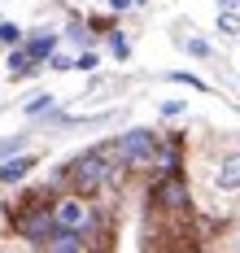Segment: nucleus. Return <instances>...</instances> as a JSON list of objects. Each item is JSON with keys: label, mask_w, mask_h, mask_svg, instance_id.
<instances>
[{"label": "nucleus", "mask_w": 240, "mask_h": 253, "mask_svg": "<svg viewBox=\"0 0 240 253\" xmlns=\"http://www.w3.org/2000/svg\"><path fill=\"white\" fill-rule=\"evenodd\" d=\"M118 157L135 166V170H144V166H153V157H158V144H153V131H127L122 140H118Z\"/></svg>", "instance_id": "1"}, {"label": "nucleus", "mask_w": 240, "mask_h": 253, "mask_svg": "<svg viewBox=\"0 0 240 253\" xmlns=\"http://www.w3.org/2000/svg\"><path fill=\"white\" fill-rule=\"evenodd\" d=\"M105 179H109V166H105L101 153H87V157H79V162H70V183H75L79 192H96Z\"/></svg>", "instance_id": "2"}, {"label": "nucleus", "mask_w": 240, "mask_h": 253, "mask_svg": "<svg viewBox=\"0 0 240 253\" xmlns=\"http://www.w3.org/2000/svg\"><path fill=\"white\" fill-rule=\"evenodd\" d=\"M18 231L27 236L31 245H48V236L57 231V214H48V210H35V214H27V218L18 223Z\"/></svg>", "instance_id": "3"}, {"label": "nucleus", "mask_w": 240, "mask_h": 253, "mask_svg": "<svg viewBox=\"0 0 240 253\" xmlns=\"http://www.w3.org/2000/svg\"><path fill=\"white\" fill-rule=\"evenodd\" d=\"M57 227H87L92 223V210H87V201H79V197H66V201H57Z\"/></svg>", "instance_id": "4"}, {"label": "nucleus", "mask_w": 240, "mask_h": 253, "mask_svg": "<svg viewBox=\"0 0 240 253\" xmlns=\"http://www.w3.org/2000/svg\"><path fill=\"white\" fill-rule=\"evenodd\" d=\"M48 249H57V253H79V249H87V240L79 236V227H57L53 236H48Z\"/></svg>", "instance_id": "5"}, {"label": "nucleus", "mask_w": 240, "mask_h": 253, "mask_svg": "<svg viewBox=\"0 0 240 253\" xmlns=\"http://www.w3.org/2000/svg\"><path fill=\"white\" fill-rule=\"evenodd\" d=\"M153 197H158V201L166 205V210H179V205L188 201V188L179 183V179H161V183H158V192H153Z\"/></svg>", "instance_id": "6"}, {"label": "nucleus", "mask_w": 240, "mask_h": 253, "mask_svg": "<svg viewBox=\"0 0 240 253\" xmlns=\"http://www.w3.org/2000/svg\"><path fill=\"white\" fill-rule=\"evenodd\" d=\"M214 183H218V188H240V153H232V157H223V162H218Z\"/></svg>", "instance_id": "7"}, {"label": "nucleus", "mask_w": 240, "mask_h": 253, "mask_svg": "<svg viewBox=\"0 0 240 253\" xmlns=\"http://www.w3.org/2000/svg\"><path fill=\"white\" fill-rule=\"evenodd\" d=\"M31 166H35V157H13V162H4V166H0V183H18Z\"/></svg>", "instance_id": "8"}, {"label": "nucleus", "mask_w": 240, "mask_h": 253, "mask_svg": "<svg viewBox=\"0 0 240 253\" xmlns=\"http://www.w3.org/2000/svg\"><path fill=\"white\" fill-rule=\"evenodd\" d=\"M27 52H31V61H44V57H53V35H35L27 44Z\"/></svg>", "instance_id": "9"}, {"label": "nucleus", "mask_w": 240, "mask_h": 253, "mask_svg": "<svg viewBox=\"0 0 240 253\" xmlns=\"http://www.w3.org/2000/svg\"><path fill=\"white\" fill-rule=\"evenodd\" d=\"M9 70H13V75H27L31 70V52H13V57H9Z\"/></svg>", "instance_id": "10"}, {"label": "nucleus", "mask_w": 240, "mask_h": 253, "mask_svg": "<svg viewBox=\"0 0 240 253\" xmlns=\"http://www.w3.org/2000/svg\"><path fill=\"white\" fill-rule=\"evenodd\" d=\"M218 31H227V35H236V31H240V18H236V13H223V18H218Z\"/></svg>", "instance_id": "11"}, {"label": "nucleus", "mask_w": 240, "mask_h": 253, "mask_svg": "<svg viewBox=\"0 0 240 253\" xmlns=\"http://www.w3.org/2000/svg\"><path fill=\"white\" fill-rule=\"evenodd\" d=\"M175 83H188V87H197V92H205V83H201V79H192V75H184V70H175Z\"/></svg>", "instance_id": "12"}, {"label": "nucleus", "mask_w": 240, "mask_h": 253, "mask_svg": "<svg viewBox=\"0 0 240 253\" xmlns=\"http://www.w3.org/2000/svg\"><path fill=\"white\" fill-rule=\"evenodd\" d=\"M75 66H79V70H96V52H79Z\"/></svg>", "instance_id": "13"}, {"label": "nucleus", "mask_w": 240, "mask_h": 253, "mask_svg": "<svg viewBox=\"0 0 240 253\" xmlns=\"http://www.w3.org/2000/svg\"><path fill=\"white\" fill-rule=\"evenodd\" d=\"M48 61H53L57 70H70V66H75V57H61V52H53V57H48Z\"/></svg>", "instance_id": "14"}, {"label": "nucleus", "mask_w": 240, "mask_h": 253, "mask_svg": "<svg viewBox=\"0 0 240 253\" xmlns=\"http://www.w3.org/2000/svg\"><path fill=\"white\" fill-rule=\"evenodd\" d=\"M188 52H197V57H205V52H210V44H205V40H188Z\"/></svg>", "instance_id": "15"}, {"label": "nucleus", "mask_w": 240, "mask_h": 253, "mask_svg": "<svg viewBox=\"0 0 240 253\" xmlns=\"http://www.w3.org/2000/svg\"><path fill=\"white\" fill-rule=\"evenodd\" d=\"M0 40L4 44H18V26H0Z\"/></svg>", "instance_id": "16"}, {"label": "nucleus", "mask_w": 240, "mask_h": 253, "mask_svg": "<svg viewBox=\"0 0 240 253\" xmlns=\"http://www.w3.org/2000/svg\"><path fill=\"white\" fill-rule=\"evenodd\" d=\"M48 101H53V96H35V101L27 105V114H40V109H44V105H48Z\"/></svg>", "instance_id": "17"}, {"label": "nucleus", "mask_w": 240, "mask_h": 253, "mask_svg": "<svg viewBox=\"0 0 240 253\" xmlns=\"http://www.w3.org/2000/svg\"><path fill=\"white\" fill-rule=\"evenodd\" d=\"M18 144H22V140H0V157H4V153H13Z\"/></svg>", "instance_id": "18"}, {"label": "nucleus", "mask_w": 240, "mask_h": 253, "mask_svg": "<svg viewBox=\"0 0 240 253\" xmlns=\"http://www.w3.org/2000/svg\"><path fill=\"white\" fill-rule=\"evenodd\" d=\"M109 4H114V9H127V4H131V0H109Z\"/></svg>", "instance_id": "19"}]
</instances>
